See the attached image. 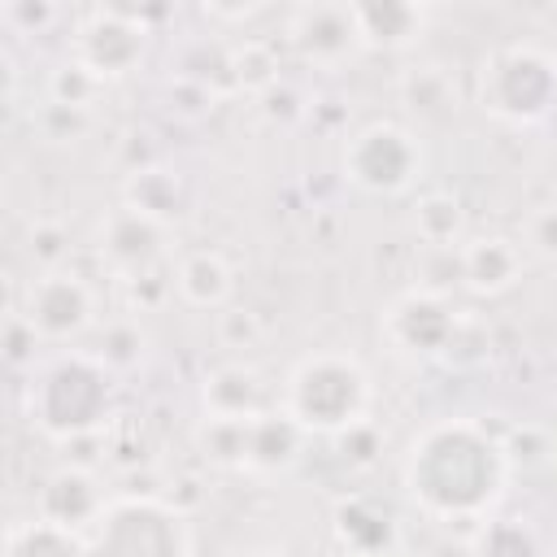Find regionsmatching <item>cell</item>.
<instances>
[{"label": "cell", "instance_id": "cell-1", "mask_svg": "<svg viewBox=\"0 0 557 557\" xmlns=\"http://www.w3.org/2000/svg\"><path fill=\"white\" fill-rule=\"evenodd\" d=\"M400 487L426 518L479 527L509 487V444L479 418H435L409 440Z\"/></svg>", "mask_w": 557, "mask_h": 557}, {"label": "cell", "instance_id": "cell-2", "mask_svg": "<svg viewBox=\"0 0 557 557\" xmlns=\"http://www.w3.org/2000/svg\"><path fill=\"white\" fill-rule=\"evenodd\" d=\"M22 413L52 444L104 435L117 418V374L91 348H61L30 366Z\"/></svg>", "mask_w": 557, "mask_h": 557}, {"label": "cell", "instance_id": "cell-3", "mask_svg": "<svg viewBox=\"0 0 557 557\" xmlns=\"http://www.w3.org/2000/svg\"><path fill=\"white\" fill-rule=\"evenodd\" d=\"M374 379L370 370L339 348L305 352L278 383V409L313 440V435H348L352 426L370 422Z\"/></svg>", "mask_w": 557, "mask_h": 557}, {"label": "cell", "instance_id": "cell-4", "mask_svg": "<svg viewBox=\"0 0 557 557\" xmlns=\"http://www.w3.org/2000/svg\"><path fill=\"white\" fill-rule=\"evenodd\" d=\"M479 109L500 126L531 131L557 117V52L535 39L496 44L479 61Z\"/></svg>", "mask_w": 557, "mask_h": 557}, {"label": "cell", "instance_id": "cell-5", "mask_svg": "<svg viewBox=\"0 0 557 557\" xmlns=\"http://www.w3.org/2000/svg\"><path fill=\"white\" fill-rule=\"evenodd\" d=\"M87 557H191V518L157 492L109 496L104 513L91 522Z\"/></svg>", "mask_w": 557, "mask_h": 557}, {"label": "cell", "instance_id": "cell-6", "mask_svg": "<svg viewBox=\"0 0 557 557\" xmlns=\"http://www.w3.org/2000/svg\"><path fill=\"white\" fill-rule=\"evenodd\" d=\"M339 170L366 196H400L422 178L426 148L409 126L379 117V122H366L361 131H352L344 139Z\"/></svg>", "mask_w": 557, "mask_h": 557}, {"label": "cell", "instance_id": "cell-7", "mask_svg": "<svg viewBox=\"0 0 557 557\" xmlns=\"http://www.w3.org/2000/svg\"><path fill=\"white\" fill-rule=\"evenodd\" d=\"M466 313L440 287H409L379 313L383 344L405 361H448Z\"/></svg>", "mask_w": 557, "mask_h": 557}, {"label": "cell", "instance_id": "cell-8", "mask_svg": "<svg viewBox=\"0 0 557 557\" xmlns=\"http://www.w3.org/2000/svg\"><path fill=\"white\" fill-rule=\"evenodd\" d=\"M144 52H148V22H144L139 9L96 4L74 22L70 61H78L100 87L113 83V78L135 74Z\"/></svg>", "mask_w": 557, "mask_h": 557}, {"label": "cell", "instance_id": "cell-9", "mask_svg": "<svg viewBox=\"0 0 557 557\" xmlns=\"http://www.w3.org/2000/svg\"><path fill=\"white\" fill-rule=\"evenodd\" d=\"M17 313L39 344H74L96 326V287L65 265H48L26 283Z\"/></svg>", "mask_w": 557, "mask_h": 557}, {"label": "cell", "instance_id": "cell-10", "mask_svg": "<svg viewBox=\"0 0 557 557\" xmlns=\"http://www.w3.org/2000/svg\"><path fill=\"white\" fill-rule=\"evenodd\" d=\"M287 48L313 70H344L366 52L352 4H300L287 13Z\"/></svg>", "mask_w": 557, "mask_h": 557}, {"label": "cell", "instance_id": "cell-11", "mask_svg": "<svg viewBox=\"0 0 557 557\" xmlns=\"http://www.w3.org/2000/svg\"><path fill=\"white\" fill-rule=\"evenodd\" d=\"M331 540L348 557H396L400 513L379 492H344L331 505Z\"/></svg>", "mask_w": 557, "mask_h": 557}, {"label": "cell", "instance_id": "cell-12", "mask_svg": "<svg viewBox=\"0 0 557 557\" xmlns=\"http://www.w3.org/2000/svg\"><path fill=\"white\" fill-rule=\"evenodd\" d=\"M165 239H170V231H165L161 222L135 213L131 205H117V209H109V213L100 218L96 252H100V261L126 283V278L148 274V270L161 265V257H165Z\"/></svg>", "mask_w": 557, "mask_h": 557}, {"label": "cell", "instance_id": "cell-13", "mask_svg": "<svg viewBox=\"0 0 557 557\" xmlns=\"http://www.w3.org/2000/svg\"><path fill=\"white\" fill-rule=\"evenodd\" d=\"M104 505H109V492H104L96 470H87V466H57L44 479V487H39L35 518H44L52 527H65L74 535H87L91 522L104 513Z\"/></svg>", "mask_w": 557, "mask_h": 557}, {"label": "cell", "instance_id": "cell-14", "mask_svg": "<svg viewBox=\"0 0 557 557\" xmlns=\"http://www.w3.org/2000/svg\"><path fill=\"white\" fill-rule=\"evenodd\" d=\"M309 435L283 413H257L239 422V474H287L305 457Z\"/></svg>", "mask_w": 557, "mask_h": 557}, {"label": "cell", "instance_id": "cell-15", "mask_svg": "<svg viewBox=\"0 0 557 557\" xmlns=\"http://www.w3.org/2000/svg\"><path fill=\"white\" fill-rule=\"evenodd\" d=\"M278 409V392H270V383L261 379L257 366L244 361H226L218 370L205 374L200 383V418H257Z\"/></svg>", "mask_w": 557, "mask_h": 557}, {"label": "cell", "instance_id": "cell-16", "mask_svg": "<svg viewBox=\"0 0 557 557\" xmlns=\"http://www.w3.org/2000/svg\"><path fill=\"white\" fill-rule=\"evenodd\" d=\"M453 265L474 296H505L522 278V244L509 235H470L453 252Z\"/></svg>", "mask_w": 557, "mask_h": 557}, {"label": "cell", "instance_id": "cell-17", "mask_svg": "<svg viewBox=\"0 0 557 557\" xmlns=\"http://www.w3.org/2000/svg\"><path fill=\"white\" fill-rule=\"evenodd\" d=\"M122 205H131L135 213H144V218L161 222L165 231H174L191 213V187L170 165H144V170H131L122 178Z\"/></svg>", "mask_w": 557, "mask_h": 557}, {"label": "cell", "instance_id": "cell-18", "mask_svg": "<svg viewBox=\"0 0 557 557\" xmlns=\"http://www.w3.org/2000/svg\"><path fill=\"white\" fill-rule=\"evenodd\" d=\"M352 13H357L366 52H400V48L418 44L431 22V9L413 4V0H361V4H352Z\"/></svg>", "mask_w": 557, "mask_h": 557}, {"label": "cell", "instance_id": "cell-19", "mask_svg": "<svg viewBox=\"0 0 557 557\" xmlns=\"http://www.w3.org/2000/svg\"><path fill=\"white\" fill-rule=\"evenodd\" d=\"M174 274V292L183 305L191 309H222L235 292V270L218 248H191L178 257Z\"/></svg>", "mask_w": 557, "mask_h": 557}, {"label": "cell", "instance_id": "cell-20", "mask_svg": "<svg viewBox=\"0 0 557 557\" xmlns=\"http://www.w3.org/2000/svg\"><path fill=\"white\" fill-rule=\"evenodd\" d=\"M466 557H553V548L535 522L518 513H492L474 527Z\"/></svg>", "mask_w": 557, "mask_h": 557}, {"label": "cell", "instance_id": "cell-21", "mask_svg": "<svg viewBox=\"0 0 557 557\" xmlns=\"http://www.w3.org/2000/svg\"><path fill=\"white\" fill-rule=\"evenodd\" d=\"M413 231L431 248H461L466 244V209L453 191H426L413 205Z\"/></svg>", "mask_w": 557, "mask_h": 557}, {"label": "cell", "instance_id": "cell-22", "mask_svg": "<svg viewBox=\"0 0 557 557\" xmlns=\"http://www.w3.org/2000/svg\"><path fill=\"white\" fill-rule=\"evenodd\" d=\"M4 557H87V540L65 527H52L44 518H30V522L9 527Z\"/></svg>", "mask_w": 557, "mask_h": 557}, {"label": "cell", "instance_id": "cell-23", "mask_svg": "<svg viewBox=\"0 0 557 557\" xmlns=\"http://www.w3.org/2000/svg\"><path fill=\"white\" fill-rule=\"evenodd\" d=\"M113 374H126L135 370L144 357H148V335L135 318H122V322H109L104 335H100V348H91Z\"/></svg>", "mask_w": 557, "mask_h": 557}, {"label": "cell", "instance_id": "cell-24", "mask_svg": "<svg viewBox=\"0 0 557 557\" xmlns=\"http://www.w3.org/2000/svg\"><path fill=\"white\" fill-rule=\"evenodd\" d=\"M96 91H100V83H96L78 61H70V57L48 74V104H52V109H74V113H83V109L96 100Z\"/></svg>", "mask_w": 557, "mask_h": 557}, {"label": "cell", "instance_id": "cell-25", "mask_svg": "<svg viewBox=\"0 0 557 557\" xmlns=\"http://www.w3.org/2000/svg\"><path fill=\"white\" fill-rule=\"evenodd\" d=\"M400 96L409 100V109L418 113H444L448 100H453V87H448V74L440 65H413L405 78H400Z\"/></svg>", "mask_w": 557, "mask_h": 557}, {"label": "cell", "instance_id": "cell-26", "mask_svg": "<svg viewBox=\"0 0 557 557\" xmlns=\"http://www.w3.org/2000/svg\"><path fill=\"white\" fill-rule=\"evenodd\" d=\"M522 252L557 265V200H544L522 218Z\"/></svg>", "mask_w": 557, "mask_h": 557}, {"label": "cell", "instance_id": "cell-27", "mask_svg": "<svg viewBox=\"0 0 557 557\" xmlns=\"http://www.w3.org/2000/svg\"><path fill=\"white\" fill-rule=\"evenodd\" d=\"M57 4H26V0H13V4H4V22L9 26H17V22H30V30L39 35L44 26H52L57 22Z\"/></svg>", "mask_w": 557, "mask_h": 557}, {"label": "cell", "instance_id": "cell-28", "mask_svg": "<svg viewBox=\"0 0 557 557\" xmlns=\"http://www.w3.org/2000/svg\"><path fill=\"white\" fill-rule=\"evenodd\" d=\"M553 457H557V426H553Z\"/></svg>", "mask_w": 557, "mask_h": 557}]
</instances>
